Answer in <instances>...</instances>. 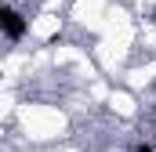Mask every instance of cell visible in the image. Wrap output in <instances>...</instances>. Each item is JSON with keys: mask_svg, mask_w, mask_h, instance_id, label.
Instances as JSON below:
<instances>
[{"mask_svg": "<svg viewBox=\"0 0 156 152\" xmlns=\"http://www.w3.org/2000/svg\"><path fill=\"white\" fill-rule=\"evenodd\" d=\"M0 26H4V36H7V43H18V40L29 33V18H26V15H18L15 7H4Z\"/></svg>", "mask_w": 156, "mask_h": 152, "instance_id": "6da1fadb", "label": "cell"}]
</instances>
